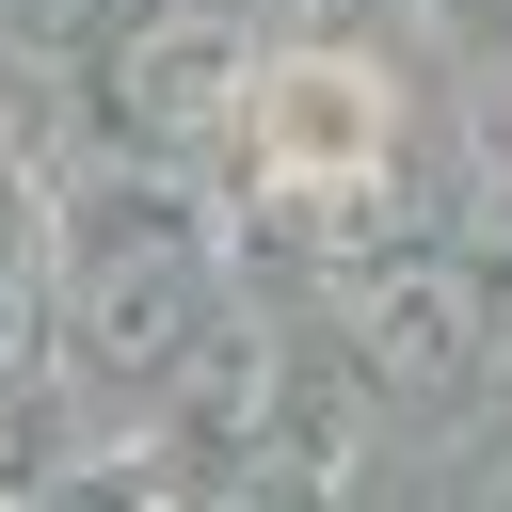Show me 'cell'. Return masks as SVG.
<instances>
[{
  "mask_svg": "<svg viewBox=\"0 0 512 512\" xmlns=\"http://www.w3.org/2000/svg\"><path fill=\"white\" fill-rule=\"evenodd\" d=\"M240 128H256V160H272L288 192H352V176H384V80L336 64V48L272 64V80L240 96Z\"/></svg>",
  "mask_w": 512,
  "mask_h": 512,
  "instance_id": "cell-1",
  "label": "cell"
},
{
  "mask_svg": "<svg viewBox=\"0 0 512 512\" xmlns=\"http://www.w3.org/2000/svg\"><path fill=\"white\" fill-rule=\"evenodd\" d=\"M352 336H368V368H384V384H448V368L480 352V272H448V256L368 272V288H352Z\"/></svg>",
  "mask_w": 512,
  "mask_h": 512,
  "instance_id": "cell-2",
  "label": "cell"
},
{
  "mask_svg": "<svg viewBox=\"0 0 512 512\" xmlns=\"http://www.w3.org/2000/svg\"><path fill=\"white\" fill-rule=\"evenodd\" d=\"M240 96H256V80H240V48H224L208 16H160V32L128 48V112H144L160 144H208V128H240Z\"/></svg>",
  "mask_w": 512,
  "mask_h": 512,
  "instance_id": "cell-3",
  "label": "cell"
},
{
  "mask_svg": "<svg viewBox=\"0 0 512 512\" xmlns=\"http://www.w3.org/2000/svg\"><path fill=\"white\" fill-rule=\"evenodd\" d=\"M304 496H320L304 464H256V496H192V512H304Z\"/></svg>",
  "mask_w": 512,
  "mask_h": 512,
  "instance_id": "cell-4",
  "label": "cell"
}]
</instances>
